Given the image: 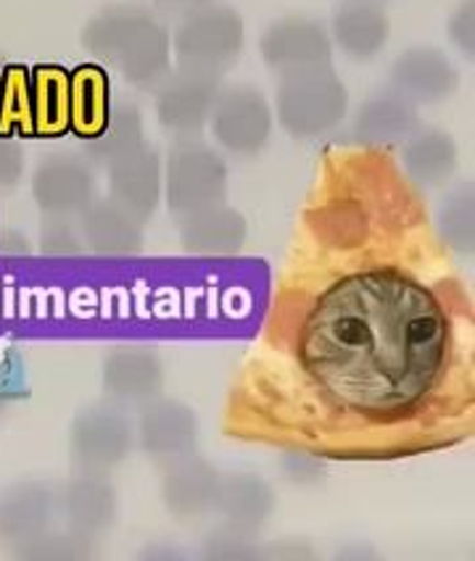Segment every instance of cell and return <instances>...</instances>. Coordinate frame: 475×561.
Masks as SVG:
<instances>
[{
  "instance_id": "cell-1",
  "label": "cell",
  "mask_w": 475,
  "mask_h": 561,
  "mask_svg": "<svg viewBox=\"0 0 475 561\" xmlns=\"http://www.w3.org/2000/svg\"><path fill=\"white\" fill-rule=\"evenodd\" d=\"M444 306L399 270H364L330 285L298 337L309 380L364 420H396L428 401L449 358Z\"/></svg>"
},
{
  "instance_id": "cell-2",
  "label": "cell",
  "mask_w": 475,
  "mask_h": 561,
  "mask_svg": "<svg viewBox=\"0 0 475 561\" xmlns=\"http://www.w3.org/2000/svg\"><path fill=\"white\" fill-rule=\"evenodd\" d=\"M82 48L112 64L138 90H156L172 67V37L154 11L135 3L109 5L82 30Z\"/></svg>"
},
{
  "instance_id": "cell-3",
  "label": "cell",
  "mask_w": 475,
  "mask_h": 561,
  "mask_svg": "<svg viewBox=\"0 0 475 561\" xmlns=\"http://www.w3.org/2000/svg\"><path fill=\"white\" fill-rule=\"evenodd\" d=\"M349 111V90L330 67L280 77L275 93L278 124L291 137L312 140L328 135Z\"/></svg>"
},
{
  "instance_id": "cell-4",
  "label": "cell",
  "mask_w": 475,
  "mask_h": 561,
  "mask_svg": "<svg viewBox=\"0 0 475 561\" xmlns=\"http://www.w3.org/2000/svg\"><path fill=\"white\" fill-rule=\"evenodd\" d=\"M244 41L246 27L238 11L212 0L204 9L180 19L172 32V54L180 69L223 77L227 69L236 67Z\"/></svg>"
},
{
  "instance_id": "cell-5",
  "label": "cell",
  "mask_w": 475,
  "mask_h": 561,
  "mask_svg": "<svg viewBox=\"0 0 475 561\" xmlns=\"http://www.w3.org/2000/svg\"><path fill=\"white\" fill-rule=\"evenodd\" d=\"M227 161L199 137H182L165 164V201L174 217L219 204L227 195Z\"/></svg>"
},
{
  "instance_id": "cell-6",
  "label": "cell",
  "mask_w": 475,
  "mask_h": 561,
  "mask_svg": "<svg viewBox=\"0 0 475 561\" xmlns=\"http://www.w3.org/2000/svg\"><path fill=\"white\" fill-rule=\"evenodd\" d=\"M135 446V425L116 403L77 411L69 425V454L82 472H112Z\"/></svg>"
},
{
  "instance_id": "cell-7",
  "label": "cell",
  "mask_w": 475,
  "mask_h": 561,
  "mask_svg": "<svg viewBox=\"0 0 475 561\" xmlns=\"http://www.w3.org/2000/svg\"><path fill=\"white\" fill-rule=\"evenodd\" d=\"M212 135L227 153L249 159L262 153L275 127L270 101L253 88H223L212 111Z\"/></svg>"
},
{
  "instance_id": "cell-8",
  "label": "cell",
  "mask_w": 475,
  "mask_h": 561,
  "mask_svg": "<svg viewBox=\"0 0 475 561\" xmlns=\"http://www.w3.org/2000/svg\"><path fill=\"white\" fill-rule=\"evenodd\" d=\"M223 93V77L210 71H169L156 88V119L169 135L199 137L212 119L214 103Z\"/></svg>"
},
{
  "instance_id": "cell-9",
  "label": "cell",
  "mask_w": 475,
  "mask_h": 561,
  "mask_svg": "<svg viewBox=\"0 0 475 561\" xmlns=\"http://www.w3.org/2000/svg\"><path fill=\"white\" fill-rule=\"evenodd\" d=\"M264 64L280 77L323 69L333 61V41L323 22L309 16H285L272 22L259 41Z\"/></svg>"
},
{
  "instance_id": "cell-10",
  "label": "cell",
  "mask_w": 475,
  "mask_h": 561,
  "mask_svg": "<svg viewBox=\"0 0 475 561\" xmlns=\"http://www.w3.org/2000/svg\"><path fill=\"white\" fill-rule=\"evenodd\" d=\"M167 380L165 358L154 345L125 343L116 345L103 358L101 385L103 393L116 407H143L161 396Z\"/></svg>"
},
{
  "instance_id": "cell-11",
  "label": "cell",
  "mask_w": 475,
  "mask_h": 561,
  "mask_svg": "<svg viewBox=\"0 0 475 561\" xmlns=\"http://www.w3.org/2000/svg\"><path fill=\"white\" fill-rule=\"evenodd\" d=\"M135 443L156 461H172L178 456L196 451L199 416L188 403L156 396L143 403L135 422Z\"/></svg>"
},
{
  "instance_id": "cell-12",
  "label": "cell",
  "mask_w": 475,
  "mask_h": 561,
  "mask_svg": "<svg viewBox=\"0 0 475 561\" xmlns=\"http://www.w3.org/2000/svg\"><path fill=\"white\" fill-rule=\"evenodd\" d=\"M32 198L43 214L77 217L95 198V174L77 153H50L32 174Z\"/></svg>"
},
{
  "instance_id": "cell-13",
  "label": "cell",
  "mask_w": 475,
  "mask_h": 561,
  "mask_svg": "<svg viewBox=\"0 0 475 561\" xmlns=\"http://www.w3.org/2000/svg\"><path fill=\"white\" fill-rule=\"evenodd\" d=\"M58 517L69 530L101 538L120 519V495L106 472H77L58 488Z\"/></svg>"
},
{
  "instance_id": "cell-14",
  "label": "cell",
  "mask_w": 475,
  "mask_h": 561,
  "mask_svg": "<svg viewBox=\"0 0 475 561\" xmlns=\"http://www.w3.org/2000/svg\"><path fill=\"white\" fill-rule=\"evenodd\" d=\"M223 472L196 451L167 461L161 474V504L174 519H199L214 512Z\"/></svg>"
},
{
  "instance_id": "cell-15",
  "label": "cell",
  "mask_w": 475,
  "mask_h": 561,
  "mask_svg": "<svg viewBox=\"0 0 475 561\" xmlns=\"http://www.w3.org/2000/svg\"><path fill=\"white\" fill-rule=\"evenodd\" d=\"M388 82L415 106H433L457 90L460 71L436 48H409L388 69Z\"/></svg>"
},
{
  "instance_id": "cell-16",
  "label": "cell",
  "mask_w": 475,
  "mask_h": 561,
  "mask_svg": "<svg viewBox=\"0 0 475 561\" xmlns=\"http://www.w3.org/2000/svg\"><path fill=\"white\" fill-rule=\"evenodd\" d=\"M165 195V164L154 148L140 146L109 167V198L125 206L143 225L154 217Z\"/></svg>"
},
{
  "instance_id": "cell-17",
  "label": "cell",
  "mask_w": 475,
  "mask_h": 561,
  "mask_svg": "<svg viewBox=\"0 0 475 561\" xmlns=\"http://www.w3.org/2000/svg\"><path fill=\"white\" fill-rule=\"evenodd\" d=\"M178 234L182 251L191 256H236L249 238V221L238 208L219 201L180 217Z\"/></svg>"
},
{
  "instance_id": "cell-18",
  "label": "cell",
  "mask_w": 475,
  "mask_h": 561,
  "mask_svg": "<svg viewBox=\"0 0 475 561\" xmlns=\"http://www.w3.org/2000/svg\"><path fill=\"white\" fill-rule=\"evenodd\" d=\"M58 488L43 480H22L0 493V540L16 546L54 527Z\"/></svg>"
},
{
  "instance_id": "cell-19",
  "label": "cell",
  "mask_w": 475,
  "mask_h": 561,
  "mask_svg": "<svg viewBox=\"0 0 475 561\" xmlns=\"http://www.w3.org/2000/svg\"><path fill=\"white\" fill-rule=\"evenodd\" d=\"M84 248L99 256H140L146 248L143 221L114 198H93L77 214Z\"/></svg>"
},
{
  "instance_id": "cell-20",
  "label": "cell",
  "mask_w": 475,
  "mask_h": 561,
  "mask_svg": "<svg viewBox=\"0 0 475 561\" xmlns=\"http://www.w3.org/2000/svg\"><path fill=\"white\" fill-rule=\"evenodd\" d=\"M418 127V106L402 93H396L394 88L377 90V93L364 98L362 106L357 108L354 122H351L354 140L367 148L402 146Z\"/></svg>"
},
{
  "instance_id": "cell-21",
  "label": "cell",
  "mask_w": 475,
  "mask_h": 561,
  "mask_svg": "<svg viewBox=\"0 0 475 561\" xmlns=\"http://www.w3.org/2000/svg\"><path fill=\"white\" fill-rule=\"evenodd\" d=\"M330 41L354 61H370L386 48L392 22L375 0H343L330 19Z\"/></svg>"
},
{
  "instance_id": "cell-22",
  "label": "cell",
  "mask_w": 475,
  "mask_h": 561,
  "mask_svg": "<svg viewBox=\"0 0 475 561\" xmlns=\"http://www.w3.org/2000/svg\"><path fill=\"white\" fill-rule=\"evenodd\" d=\"M214 512L223 517V525L236 527L240 533L259 535L275 514V491L257 472L223 474Z\"/></svg>"
},
{
  "instance_id": "cell-23",
  "label": "cell",
  "mask_w": 475,
  "mask_h": 561,
  "mask_svg": "<svg viewBox=\"0 0 475 561\" xmlns=\"http://www.w3.org/2000/svg\"><path fill=\"white\" fill-rule=\"evenodd\" d=\"M457 142L433 127H418L402 142V164L407 178L422 191L441 187L457 172Z\"/></svg>"
},
{
  "instance_id": "cell-24",
  "label": "cell",
  "mask_w": 475,
  "mask_h": 561,
  "mask_svg": "<svg viewBox=\"0 0 475 561\" xmlns=\"http://www.w3.org/2000/svg\"><path fill=\"white\" fill-rule=\"evenodd\" d=\"M112 90L106 71L95 64H84L69 75V129L80 140L95 137L109 119Z\"/></svg>"
},
{
  "instance_id": "cell-25",
  "label": "cell",
  "mask_w": 475,
  "mask_h": 561,
  "mask_svg": "<svg viewBox=\"0 0 475 561\" xmlns=\"http://www.w3.org/2000/svg\"><path fill=\"white\" fill-rule=\"evenodd\" d=\"M143 142V114L135 103L112 101L109 119L95 137L84 140V156L88 161L101 167H112L114 161L125 159L127 153L138 151Z\"/></svg>"
},
{
  "instance_id": "cell-26",
  "label": "cell",
  "mask_w": 475,
  "mask_h": 561,
  "mask_svg": "<svg viewBox=\"0 0 475 561\" xmlns=\"http://www.w3.org/2000/svg\"><path fill=\"white\" fill-rule=\"evenodd\" d=\"M32 84V122L35 135L58 137L69 129V75L61 67H35Z\"/></svg>"
},
{
  "instance_id": "cell-27",
  "label": "cell",
  "mask_w": 475,
  "mask_h": 561,
  "mask_svg": "<svg viewBox=\"0 0 475 561\" xmlns=\"http://www.w3.org/2000/svg\"><path fill=\"white\" fill-rule=\"evenodd\" d=\"M436 230L444 245L452 248L460 256L471 259L475 253V195L473 185H457L441 201L436 211Z\"/></svg>"
},
{
  "instance_id": "cell-28",
  "label": "cell",
  "mask_w": 475,
  "mask_h": 561,
  "mask_svg": "<svg viewBox=\"0 0 475 561\" xmlns=\"http://www.w3.org/2000/svg\"><path fill=\"white\" fill-rule=\"evenodd\" d=\"M11 553L22 561H88L99 557V548H95V538L67 527V533L45 530L35 538L22 540Z\"/></svg>"
},
{
  "instance_id": "cell-29",
  "label": "cell",
  "mask_w": 475,
  "mask_h": 561,
  "mask_svg": "<svg viewBox=\"0 0 475 561\" xmlns=\"http://www.w3.org/2000/svg\"><path fill=\"white\" fill-rule=\"evenodd\" d=\"M35 135L32 84L27 69L9 67L0 75V135Z\"/></svg>"
},
{
  "instance_id": "cell-30",
  "label": "cell",
  "mask_w": 475,
  "mask_h": 561,
  "mask_svg": "<svg viewBox=\"0 0 475 561\" xmlns=\"http://www.w3.org/2000/svg\"><path fill=\"white\" fill-rule=\"evenodd\" d=\"M199 557L204 561H253L264 559V548L257 543V535L223 525L204 535Z\"/></svg>"
},
{
  "instance_id": "cell-31",
  "label": "cell",
  "mask_w": 475,
  "mask_h": 561,
  "mask_svg": "<svg viewBox=\"0 0 475 561\" xmlns=\"http://www.w3.org/2000/svg\"><path fill=\"white\" fill-rule=\"evenodd\" d=\"M41 251L45 256H80V253H84V240L77 217L45 214L41 227Z\"/></svg>"
},
{
  "instance_id": "cell-32",
  "label": "cell",
  "mask_w": 475,
  "mask_h": 561,
  "mask_svg": "<svg viewBox=\"0 0 475 561\" xmlns=\"http://www.w3.org/2000/svg\"><path fill=\"white\" fill-rule=\"evenodd\" d=\"M280 469H283L285 478L296 482V485H317V482L325 478V472H328L323 459L302 451L285 454L283 459H280Z\"/></svg>"
},
{
  "instance_id": "cell-33",
  "label": "cell",
  "mask_w": 475,
  "mask_h": 561,
  "mask_svg": "<svg viewBox=\"0 0 475 561\" xmlns=\"http://www.w3.org/2000/svg\"><path fill=\"white\" fill-rule=\"evenodd\" d=\"M449 41L454 43V48L460 50L465 58H473L475 54V3L473 0H465V3L457 5L452 19L446 24Z\"/></svg>"
},
{
  "instance_id": "cell-34",
  "label": "cell",
  "mask_w": 475,
  "mask_h": 561,
  "mask_svg": "<svg viewBox=\"0 0 475 561\" xmlns=\"http://www.w3.org/2000/svg\"><path fill=\"white\" fill-rule=\"evenodd\" d=\"M24 174V151L11 135H0V193L19 185Z\"/></svg>"
},
{
  "instance_id": "cell-35",
  "label": "cell",
  "mask_w": 475,
  "mask_h": 561,
  "mask_svg": "<svg viewBox=\"0 0 475 561\" xmlns=\"http://www.w3.org/2000/svg\"><path fill=\"white\" fill-rule=\"evenodd\" d=\"M30 240L16 230H0V256H27Z\"/></svg>"
},
{
  "instance_id": "cell-36",
  "label": "cell",
  "mask_w": 475,
  "mask_h": 561,
  "mask_svg": "<svg viewBox=\"0 0 475 561\" xmlns=\"http://www.w3.org/2000/svg\"><path fill=\"white\" fill-rule=\"evenodd\" d=\"M212 0H154V5L159 11H165L169 16H188L193 14V11L204 9V5H210Z\"/></svg>"
},
{
  "instance_id": "cell-37",
  "label": "cell",
  "mask_w": 475,
  "mask_h": 561,
  "mask_svg": "<svg viewBox=\"0 0 475 561\" xmlns=\"http://www.w3.org/2000/svg\"><path fill=\"white\" fill-rule=\"evenodd\" d=\"M185 551H178V548H167V546H151L140 553V559H182Z\"/></svg>"
},
{
  "instance_id": "cell-38",
  "label": "cell",
  "mask_w": 475,
  "mask_h": 561,
  "mask_svg": "<svg viewBox=\"0 0 475 561\" xmlns=\"http://www.w3.org/2000/svg\"><path fill=\"white\" fill-rule=\"evenodd\" d=\"M375 3H383V0H375Z\"/></svg>"
}]
</instances>
